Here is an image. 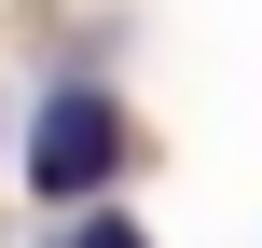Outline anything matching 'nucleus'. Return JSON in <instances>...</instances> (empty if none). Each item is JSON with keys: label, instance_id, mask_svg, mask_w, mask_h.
Wrapping results in <instances>:
<instances>
[{"label": "nucleus", "instance_id": "f257e3e1", "mask_svg": "<svg viewBox=\"0 0 262 248\" xmlns=\"http://www.w3.org/2000/svg\"><path fill=\"white\" fill-rule=\"evenodd\" d=\"M111 179H124V97H111V83H41V124H28V193L83 221Z\"/></svg>", "mask_w": 262, "mask_h": 248}, {"label": "nucleus", "instance_id": "f03ea898", "mask_svg": "<svg viewBox=\"0 0 262 248\" xmlns=\"http://www.w3.org/2000/svg\"><path fill=\"white\" fill-rule=\"evenodd\" d=\"M55 248H152V235H138L124 207H83V221H69V235H55Z\"/></svg>", "mask_w": 262, "mask_h": 248}]
</instances>
